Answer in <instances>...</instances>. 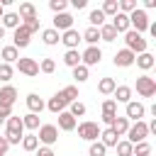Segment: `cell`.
<instances>
[{"mask_svg":"<svg viewBox=\"0 0 156 156\" xmlns=\"http://www.w3.org/2000/svg\"><path fill=\"white\" fill-rule=\"evenodd\" d=\"M22 117H10L7 119V134H5V139H7V144H20L22 141Z\"/></svg>","mask_w":156,"mask_h":156,"instance_id":"cell-1","label":"cell"},{"mask_svg":"<svg viewBox=\"0 0 156 156\" xmlns=\"http://www.w3.org/2000/svg\"><path fill=\"white\" fill-rule=\"evenodd\" d=\"M124 41H127V49L134 54V51H139V54H144L146 51V39L141 37V34H136L134 29H129L127 34H124Z\"/></svg>","mask_w":156,"mask_h":156,"instance_id":"cell-2","label":"cell"},{"mask_svg":"<svg viewBox=\"0 0 156 156\" xmlns=\"http://www.w3.org/2000/svg\"><path fill=\"white\" fill-rule=\"evenodd\" d=\"M127 134H129L127 141H129L132 146H134V144H141V141L146 139V134H149V124H146V122H136L134 127L127 129Z\"/></svg>","mask_w":156,"mask_h":156,"instance_id":"cell-3","label":"cell"},{"mask_svg":"<svg viewBox=\"0 0 156 156\" xmlns=\"http://www.w3.org/2000/svg\"><path fill=\"white\" fill-rule=\"evenodd\" d=\"M127 17H129V24L134 27V32H136V34H141L144 29H149V17H146V12H144V10H134V12H129Z\"/></svg>","mask_w":156,"mask_h":156,"instance_id":"cell-4","label":"cell"},{"mask_svg":"<svg viewBox=\"0 0 156 156\" xmlns=\"http://www.w3.org/2000/svg\"><path fill=\"white\" fill-rule=\"evenodd\" d=\"M136 93L144 95V98H151L156 93V80L151 76H139L136 78Z\"/></svg>","mask_w":156,"mask_h":156,"instance_id":"cell-5","label":"cell"},{"mask_svg":"<svg viewBox=\"0 0 156 156\" xmlns=\"http://www.w3.org/2000/svg\"><path fill=\"white\" fill-rule=\"evenodd\" d=\"M78 136L80 139H88V141H95L100 136V127L95 122H80L78 124Z\"/></svg>","mask_w":156,"mask_h":156,"instance_id":"cell-6","label":"cell"},{"mask_svg":"<svg viewBox=\"0 0 156 156\" xmlns=\"http://www.w3.org/2000/svg\"><path fill=\"white\" fill-rule=\"evenodd\" d=\"M17 68H20V73H24V76H37L39 73V63L34 61V58H17Z\"/></svg>","mask_w":156,"mask_h":156,"instance_id":"cell-7","label":"cell"},{"mask_svg":"<svg viewBox=\"0 0 156 156\" xmlns=\"http://www.w3.org/2000/svg\"><path fill=\"white\" fill-rule=\"evenodd\" d=\"M37 139H41L44 144H54L56 139H58V129L54 127V124H41L39 127V136Z\"/></svg>","mask_w":156,"mask_h":156,"instance_id":"cell-8","label":"cell"},{"mask_svg":"<svg viewBox=\"0 0 156 156\" xmlns=\"http://www.w3.org/2000/svg\"><path fill=\"white\" fill-rule=\"evenodd\" d=\"M15 100H17V90H15L12 85H5V88L0 90V107H2V110H10Z\"/></svg>","mask_w":156,"mask_h":156,"instance_id":"cell-9","label":"cell"},{"mask_svg":"<svg viewBox=\"0 0 156 156\" xmlns=\"http://www.w3.org/2000/svg\"><path fill=\"white\" fill-rule=\"evenodd\" d=\"M102 58V51L98 49V46H88L83 54H80V61H83V66H93V63H98Z\"/></svg>","mask_w":156,"mask_h":156,"instance_id":"cell-10","label":"cell"},{"mask_svg":"<svg viewBox=\"0 0 156 156\" xmlns=\"http://www.w3.org/2000/svg\"><path fill=\"white\" fill-rule=\"evenodd\" d=\"M54 29L58 32V29H73V17L68 15V12H58L56 17H54Z\"/></svg>","mask_w":156,"mask_h":156,"instance_id":"cell-11","label":"cell"},{"mask_svg":"<svg viewBox=\"0 0 156 156\" xmlns=\"http://www.w3.org/2000/svg\"><path fill=\"white\" fill-rule=\"evenodd\" d=\"M29 34H32V32H29L24 24H20V27L15 29V44H12V46H15V49H17V46L24 49V46L29 44Z\"/></svg>","mask_w":156,"mask_h":156,"instance_id":"cell-12","label":"cell"},{"mask_svg":"<svg viewBox=\"0 0 156 156\" xmlns=\"http://www.w3.org/2000/svg\"><path fill=\"white\" fill-rule=\"evenodd\" d=\"M134 58H136V56H134L129 49H122V51L115 54V66H122V68H124V66H132Z\"/></svg>","mask_w":156,"mask_h":156,"instance_id":"cell-13","label":"cell"},{"mask_svg":"<svg viewBox=\"0 0 156 156\" xmlns=\"http://www.w3.org/2000/svg\"><path fill=\"white\" fill-rule=\"evenodd\" d=\"M61 41H63L68 49H76V46H78V41H80V34H78L76 29H66V32H63V37H61Z\"/></svg>","mask_w":156,"mask_h":156,"instance_id":"cell-14","label":"cell"},{"mask_svg":"<svg viewBox=\"0 0 156 156\" xmlns=\"http://www.w3.org/2000/svg\"><path fill=\"white\" fill-rule=\"evenodd\" d=\"M127 117L141 122V117H144V105H141V102H127Z\"/></svg>","mask_w":156,"mask_h":156,"instance_id":"cell-15","label":"cell"},{"mask_svg":"<svg viewBox=\"0 0 156 156\" xmlns=\"http://www.w3.org/2000/svg\"><path fill=\"white\" fill-rule=\"evenodd\" d=\"M58 127L66 129V132L76 129V117H73L71 112H58Z\"/></svg>","mask_w":156,"mask_h":156,"instance_id":"cell-16","label":"cell"},{"mask_svg":"<svg viewBox=\"0 0 156 156\" xmlns=\"http://www.w3.org/2000/svg\"><path fill=\"white\" fill-rule=\"evenodd\" d=\"M112 27H115V32H129V17H127L124 12H117Z\"/></svg>","mask_w":156,"mask_h":156,"instance_id":"cell-17","label":"cell"},{"mask_svg":"<svg viewBox=\"0 0 156 156\" xmlns=\"http://www.w3.org/2000/svg\"><path fill=\"white\" fill-rule=\"evenodd\" d=\"M117 136H122V134H127V129H129V119L127 117H115V122H112V127H110Z\"/></svg>","mask_w":156,"mask_h":156,"instance_id":"cell-18","label":"cell"},{"mask_svg":"<svg viewBox=\"0 0 156 156\" xmlns=\"http://www.w3.org/2000/svg\"><path fill=\"white\" fill-rule=\"evenodd\" d=\"M17 17H20V20H27V22H29V20H34V17H37L34 5H32V2H22V5H20V15H17Z\"/></svg>","mask_w":156,"mask_h":156,"instance_id":"cell-19","label":"cell"},{"mask_svg":"<svg viewBox=\"0 0 156 156\" xmlns=\"http://www.w3.org/2000/svg\"><path fill=\"white\" fill-rule=\"evenodd\" d=\"M63 63L71 66V68H76V66L80 63V54H78V49H68V51L63 54Z\"/></svg>","mask_w":156,"mask_h":156,"instance_id":"cell-20","label":"cell"},{"mask_svg":"<svg viewBox=\"0 0 156 156\" xmlns=\"http://www.w3.org/2000/svg\"><path fill=\"white\" fill-rule=\"evenodd\" d=\"M27 107L37 115V112H41V110H44V100H41L39 95H34V93H32V95H27Z\"/></svg>","mask_w":156,"mask_h":156,"instance_id":"cell-21","label":"cell"},{"mask_svg":"<svg viewBox=\"0 0 156 156\" xmlns=\"http://www.w3.org/2000/svg\"><path fill=\"white\" fill-rule=\"evenodd\" d=\"M100 144H102L105 149H107V146H115V144H117V134L107 127L105 132H100Z\"/></svg>","mask_w":156,"mask_h":156,"instance_id":"cell-22","label":"cell"},{"mask_svg":"<svg viewBox=\"0 0 156 156\" xmlns=\"http://www.w3.org/2000/svg\"><path fill=\"white\" fill-rule=\"evenodd\" d=\"M129 98H132V88H127V85L115 88V102H129Z\"/></svg>","mask_w":156,"mask_h":156,"instance_id":"cell-23","label":"cell"},{"mask_svg":"<svg viewBox=\"0 0 156 156\" xmlns=\"http://www.w3.org/2000/svg\"><path fill=\"white\" fill-rule=\"evenodd\" d=\"M66 105H68V102L61 98V93H56V95L49 100V110H51V112H63V107H66Z\"/></svg>","mask_w":156,"mask_h":156,"instance_id":"cell-24","label":"cell"},{"mask_svg":"<svg viewBox=\"0 0 156 156\" xmlns=\"http://www.w3.org/2000/svg\"><path fill=\"white\" fill-rule=\"evenodd\" d=\"M115 88H117V83H115L112 78H102V80L98 83V90H100L102 95H110V93H115Z\"/></svg>","mask_w":156,"mask_h":156,"instance_id":"cell-25","label":"cell"},{"mask_svg":"<svg viewBox=\"0 0 156 156\" xmlns=\"http://www.w3.org/2000/svg\"><path fill=\"white\" fill-rule=\"evenodd\" d=\"M58 93H61V98H63L66 102H76V100H78V88H76V85H66V88L58 90Z\"/></svg>","mask_w":156,"mask_h":156,"instance_id":"cell-26","label":"cell"},{"mask_svg":"<svg viewBox=\"0 0 156 156\" xmlns=\"http://www.w3.org/2000/svg\"><path fill=\"white\" fill-rule=\"evenodd\" d=\"M5 27H10V29H17L20 27V17L15 15V12H7V15H2V29Z\"/></svg>","mask_w":156,"mask_h":156,"instance_id":"cell-27","label":"cell"},{"mask_svg":"<svg viewBox=\"0 0 156 156\" xmlns=\"http://www.w3.org/2000/svg\"><path fill=\"white\" fill-rule=\"evenodd\" d=\"M98 32H100V39H105V41H115V37H117V32H115L112 24H102Z\"/></svg>","mask_w":156,"mask_h":156,"instance_id":"cell-28","label":"cell"},{"mask_svg":"<svg viewBox=\"0 0 156 156\" xmlns=\"http://www.w3.org/2000/svg\"><path fill=\"white\" fill-rule=\"evenodd\" d=\"M88 20H90V24H93L95 29H100V27L105 24V15H102V10H93Z\"/></svg>","mask_w":156,"mask_h":156,"instance_id":"cell-29","label":"cell"},{"mask_svg":"<svg viewBox=\"0 0 156 156\" xmlns=\"http://www.w3.org/2000/svg\"><path fill=\"white\" fill-rule=\"evenodd\" d=\"M134 61H136V63H139V68H144V71L154 66V56H151L149 51H144V54H139V58H134Z\"/></svg>","mask_w":156,"mask_h":156,"instance_id":"cell-30","label":"cell"},{"mask_svg":"<svg viewBox=\"0 0 156 156\" xmlns=\"http://www.w3.org/2000/svg\"><path fill=\"white\" fill-rule=\"evenodd\" d=\"M22 127H29V129H37V127H39V115H34V112H29V115H24V117H22Z\"/></svg>","mask_w":156,"mask_h":156,"instance_id":"cell-31","label":"cell"},{"mask_svg":"<svg viewBox=\"0 0 156 156\" xmlns=\"http://www.w3.org/2000/svg\"><path fill=\"white\" fill-rule=\"evenodd\" d=\"M41 37H44V44H49V46L58 41V32H56L54 27H51V29H44V32H41Z\"/></svg>","mask_w":156,"mask_h":156,"instance_id":"cell-32","label":"cell"},{"mask_svg":"<svg viewBox=\"0 0 156 156\" xmlns=\"http://www.w3.org/2000/svg\"><path fill=\"white\" fill-rule=\"evenodd\" d=\"M80 39H85V41H88V44H90V46H93V44H95V41H98V39H100V32H98V29H95V27H88V29H85V34H83V37H80Z\"/></svg>","mask_w":156,"mask_h":156,"instance_id":"cell-33","label":"cell"},{"mask_svg":"<svg viewBox=\"0 0 156 156\" xmlns=\"http://www.w3.org/2000/svg\"><path fill=\"white\" fill-rule=\"evenodd\" d=\"M73 78H76L78 83H83V80H88V66H83V63H78V66L73 68Z\"/></svg>","mask_w":156,"mask_h":156,"instance_id":"cell-34","label":"cell"},{"mask_svg":"<svg viewBox=\"0 0 156 156\" xmlns=\"http://www.w3.org/2000/svg\"><path fill=\"white\" fill-rule=\"evenodd\" d=\"M117 12H119V2L117 0H107L102 5V15H117Z\"/></svg>","mask_w":156,"mask_h":156,"instance_id":"cell-35","label":"cell"},{"mask_svg":"<svg viewBox=\"0 0 156 156\" xmlns=\"http://www.w3.org/2000/svg\"><path fill=\"white\" fill-rule=\"evenodd\" d=\"M2 58H5V63L17 61V58H20V56H17V49H15V46H5V49H2Z\"/></svg>","mask_w":156,"mask_h":156,"instance_id":"cell-36","label":"cell"},{"mask_svg":"<svg viewBox=\"0 0 156 156\" xmlns=\"http://www.w3.org/2000/svg\"><path fill=\"white\" fill-rule=\"evenodd\" d=\"M115 146H117V154H119V156H132V151H134V146H132L129 141H117Z\"/></svg>","mask_w":156,"mask_h":156,"instance_id":"cell-37","label":"cell"},{"mask_svg":"<svg viewBox=\"0 0 156 156\" xmlns=\"http://www.w3.org/2000/svg\"><path fill=\"white\" fill-rule=\"evenodd\" d=\"M37 141H39V139L32 136V134H29V136H22V149H24V151H34V149H37Z\"/></svg>","mask_w":156,"mask_h":156,"instance_id":"cell-38","label":"cell"},{"mask_svg":"<svg viewBox=\"0 0 156 156\" xmlns=\"http://www.w3.org/2000/svg\"><path fill=\"white\" fill-rule=\"evenodd\" d=\"M151 154V146L146 144V141H141V144H136V149L132 151V156H149Z\"/></svg>","mask_w":156,"mask_h":156,"instance_id":"cell-39","label":"cell"},{"mask_svg":"<svg viewBox=\"0 0 156 156\" xmlns=\"http://www.w3.org/2000/svg\"><path fill=\"white\" fill-rule=\"evenodd\" d=\"M71 115H73V117H80V115H85V105H83L80 100L71 102Z\"/></svg>","mask_w":156,"mask_h":156,"instance_id":"cell-40","label":"cell"},{"mask_svg":"<svg viewBox=\"0 0 156 156\" xmlns=\"http://www.w3.org/2000/svg\"><path fill=\"white\" fill-rule=\"evenodd\" d=\"M102 115H117V102L115 100H105L102 102Z\"/></svg>","mask_w":156,"mask_h":156,"instance_id":"cell-41","label":"cell"},{"mask_svg":"<svg viewBox=\"0 0 156 156\" xmlns=\"http://www.w3.org/2000/svg\"><path fill=\"white\" fill-rule=\"evenodd\" d=\"M12 78V66L10 63H0V80H10Z\"/></svg>","mask_w":156,"mask_h":156,"instance_id":"cell-42","label":"cell"},{"mask_svg":"<svg viewBox=\"0 0 156 156\" xmlns=\"http://www.w3.org/2000/svg\"><path fill=\"white\" fill-rule=\"evenodd\" d=\"M90 156H105V146L100 141H93L90 144Z\"/></svg>","mask_w":156,"mask_h":156,"instance_id":"cell-43","label":"cell"},{"mask_svg":"<svg viewBox=\"0 0 156 156\" xmlns=\"http://www.w3.org/2000/svg\"><path fill=\"white\" fill-rule=\"evenodd\" d=\"M119 7H122V12L127 15V12H134V10H136V2H134V0H122Z\"/></svg>","mask_w":156,"mask_h":156,"instance_id":"cell-44","label":"cell"},{"mask_svg":"<svg viewBox=\"0 0 156 156\" xmlns=\"http://www.w3.org/2000/svg\"><path fill=\"white\" fill-rule=\"evenodd\" d=\"M39 68H41L44 73H54V68H56V63H54V58H44Z\"/></svg>","mask_w":156,"mask_h":156,"instance_id":"cell-45","label":"cell"},{"mask_svg":"<svg viewBox=\"0 0 156 156\" xmlns=\"http://www.w3.org/2000/svg\"><path fill=\"white\" fill-rule=\"evenodd\" d=\"M51 10L58 15V12H63L66 10V0H51Z\"/></svg>","mask_w":156,"mask_h":156,"instance_id":"cell-46","label":"cell"},{"mask_svg":"<svg viewBox=\"0 0 156 156\" xmlns=\"http://www.w3.org/2000/svg\"><path fill=\"white\" fill-rule=\"evenodd\" d=\"M24 27H27L29 32H37V29H39V17H34V20H29V22H24Z\"/></svg>","mask_w":156,"mask_h":156,"instance_id":"cell-47","label":"cell"},{"mask_svg":"<svg viewBox=\"0 0 156 156\" xmlns=\"http://www.w3.org/2000/svg\"><path fill=\"white\" fill-rule=\"evenodd\" d=\"M37 156H56V154H54L49 146H44V149H39V151H37Z\"/></svg>","mask_w":156,"mask_h":156,"instance_id":"cell-48","label":"cell"},{"mask_svg":"<svg viewBox=\"0 0 156 156\" xmlns=\"http://www.w3.org/2000/svg\"><path fill=\"white\" fill-rule=\"evenodd\" d=\"M7 146H10V144H7V139H5V136H0V156L7 151Z\"/></svg>","mask_w":156,"mask_h":156,"instance_id":"cell-49","label":"cell"},{"mask_svg":"<svg viewBox=\"0 0 156 156\" xmlns=\"http://www.w3.org/2000/svg\"><path fill=\"white\" fill-rule=\"evenodd\" d=\"M7 115H10V110H2V107H0V124L5 122V117H7Z\"/></svg>","mask_w":156,"mask_h":156,"instance_id":"cell-50","label":"cell"},{"mask_svg":"<svg viewBox=\"0 0 156 156\" xmlns=\"http://www.w3.org/2000/svg\"><path fill=\"white\" fill-rule=\"evenodd\" d=\"M73 7H78V10L85 7V0H73Z\"/></svg>","mask_w":156,"mask_h":156,"instance_id":"cell-51","label":"cell"},{"mask_svg":"<svg viewBox=\"0 0 156 156\" xmlns=\"http://www.w3.org/2000/svg\"><path fill=\"white\" fill-rule=\"evenodd\" d=\"M2 37H5V29H2V24H0V39H2Z\"/></svg>","mask_w":156,"mask_h":156,"instance_id":"cell-52","label":"cell"},{"mask_svg":"<svg viewBox=\"0 0 156 156\" xmlns=\"http://www.w3.org/2000/svg\"><path fill=\"white\" fill-rule=\"evenodd\" d=\"M0 17H2V5H0Z\"/></svg>","mask_w":156,"mask_h":156,"instance_id":"cell-53","label":"cell"}]
</instances>
